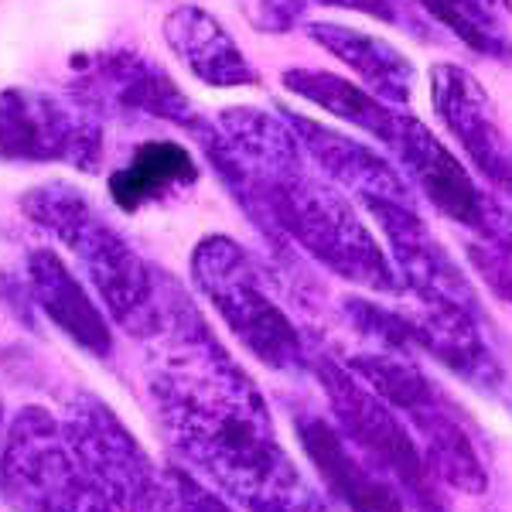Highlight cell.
I'll return each instance as SVG.
<instances>
[{
  "mask_svg": "<svg viewBox=\"0 0 512 512\" xmlns=\"http://www.w3.org/2000/svg\"><path fill=\"white\" fill-rule=\"evenodd\" d=\"M321 7H338V11H355L376 18L383 24H396V28L410 31V35L431 38V18L417 14L407 0H315Z\"/></svg>",
  "mask_w": 512,
  "mask_h": 512,
  "instance_id": "cell-23",
  "label": "cell"
},
{
  "mask_svg": "<svg viewBox=\"0 0 512 512\" xmlns=\"http://www.w3.org/2000/svg\"><path fill=\"white\" fill-rule=\"evenodd\" d=\"M280 82H284L287 93L301 96L304 103L318 106L328 117L349 123V127H359L362 134L379 140L386 151H393L396 137H400L403 123L410 117L400 106H390V103H383V99H376L366 86H359V82L335 76V72H325V69H287L284 76H280Z\"/></svg>",
  "mask_w": 512,
  "mask_h": 512,
  "instance_id": "cell-19",
  "label": "cell"
},
{
  "mask_svg": "<svg viewBox=\"0 0 512 512\" xmlns=\"http://www.w3.org/2000/svg\"><path fill=\"white\" fill-rule=\"evenodd\" d=\"M168 475H171V485H175V495H178L181 512H236L226 499H222L219 492L205 489V485L198 482V478L188 475L185 468L171 465Z\"/></svg>",
  "mask_w": 512,
  "mask_h": 512,
  "instance_id": "cell-25",
  "label": "cell"
},
{
  "mask_svg": "<svg viewBox=\"0 0 512 512\" xmlns=\"http://www.w3.org/2000/svg\"><path fill=\"white\" fill-rule=\"evenodd\" d=\"M362 209L373 216L379 233L386 239L396 274L403 287L417 297L424 308H458L468 315L489 318L478 301L472 277L451 260L448 246L434 236V229L420 219L417 205L400 202H366Z\"/></svg>",
  "mask_w": 512,
  "mask_h": 512,
  "instance_id": "cell-12",
  "label": "cell"
},
{
  "mask_svg": "<svg viewBox=\"0 0 512 512\" xmlns=\"http://www.w3.org/2000/svg\"><path fill=\"white\" fill-rule=\"evenodd\" d=\"M345 315L362 335L379 342V349L407 355L424 352L485 400L499 403L512 414V376L489 342V318L458 308H424V304L420 311H390L366 297H349Z\"/></svg>",
  "mask_w": 512,
  "mask_h": 512,
  "instance_id": "cell-5",
  "label": "cell"
},
{
  "mask_svg": "<svg viewBox=\"0 0 512 512\" xmlns=\"http://www.w3.org/2000/svg\"><path fill=\"white\" fill-rule=\"evenodd\" d=\"M294 434L321 485L349 512H417L400 482L369 461L328 417L294 410Z\"/></svg>",
  "mask_w": 512,
  "mask_h": 512,
  "instance_id": "cell-14",
  "label": "cell"
},
{
  "mask_svg": "<svg viewBox=\"0 0 512 512\" xmlns=\"http://www.w3.org/2000/svg\"><path fill=\"white\" fill-rule=\"evenodd\" d=\"M24 274H28V294L62 335H69L82 352L96 355V359H106L113 352L110 321L86 294L82 280L65 267L59 253L31 250Z\"/></svg>",
  "mask_w": 512,
  "mask_h": 512,
  "instance_id": "cell-17",
  "label": "cell"
},
{
  "mask_svg": "<svg viewBox=\"0 0 512 512\" xmlns=\"http://www.w3.org/2000/svg\"><path fill=\"white\" fill-rule=\"evenodd\" d=\"M161 35L175 59L185 65L188 72L212 89H239L256 86L260 76L236 45V38L226 31L216 14L205 11L198 4H178L168 11L161 24Z\"/></svg>",
  "mask_w": 512,
  "mask_h": 512,
  "instance_id": "cell-16",
  "label": "cell"
},
{
  "mask_svg": "<svg viewBox=\"0 0 512 512\" xmlns=\"http://www.w3.org/2000/svg\"><path fill=\"white\" fill-rule=\"evenodd\" d=\"M311 373L318 376L342 434L369 461H376L386 475L400 482L417 512H451L441 492L444 482L434 475L417 437L383 396H376L345 362L332 359V355H311Z\"/></svg>",
  "mask_w": 512,
  "mask_h": 512,
  "instance_id": "cell-6",
  "label": "cell"
},
{
  "mask_svg": "<svg viewBox=\"0 0 512 512\" xmlns=\"http://www.w3.org/2000/svg\"><path fill=\"white\" fill-rule=\"evenodd\" d=\"M21 209L79 260L103 308L127 335L151 338L161 328V270L110 226L79 188L65 181L31 188Z\"/></svg>",
  "mask_w": 512,
  "mask_h": 512,
  "instance_id": "cell-2",
  "label": "cell"
},
{
  "mask_svg": "<svg viewBox=\"0 0 512 512\" xmlns=\"http://www.w3.org/2000/svg\"><path fill=\"white\" fill-rule=\"evenodd\" d=\"M465 256L472 263V270L478 274L489 291L499 301L512 304V246H495L482 243V239H465Z\"/></svg>",
  "mask_w": 512,
  "mask_h": 512,
  "instance_id": "cell-22",
  "label": "cell"
},
{
  "mask_svg": "<svg viewBox=\"0 0 512 512\" xmlns=\"http://www.w3.org/2000/svg\"><path fill=\"white\" fill-rule=\"evenodd\" d=\"M342 362L400 414L444 485L465 495H482L489 489V468L482 461L472 427L458 414L451 396L417 366L414 355L376 349L355 352Z\"/></svg>",
  "mask_w": 512,
  "mask_h": 512,
  "instance_id": "cell-3",
  "label": "cell"
},
{
  "mask_svg": "<svg viewBox=\"0 0 512 512\" xmlns=\"http://www.w3.org/2000/svg\"><path fill=\"white\" fill-rule=\"evenodd\" d=\"M72 93L89 103L99 117H147L188 134H198L209 120L192 106L185 89L178 86L158 62L137 55L130 48H106L89 52L72 62Z\"/></svg>",
  "mask_w": 512,
  "mask_h": 512,
  "instance_id": "cell-11",
  "label": "cell"
},
{
  "mask_svg": "<svg viewBox=\"0 0 512 512\" xmlns=\"http://www.w3.org/2000/svg\"><path fill=\"white\" fill-rule=\"evenodd\" d=\"M431 21L444 24L461 45L495 62H512V35L502 21V0H417Z\"/></svg>",
  "mask_w": 512,
  "mask_h": 512,
  "instance_id": "cell-21",
  "label": "cell"
},
{
  "mask_svg": "<svg viewBox=\"0 0 512 512\" xmlns=\"http://www.w3.org/2000/svg\"><path fill=\"white\" fill-rule=\"evenodd\" d=\"M0 427H4V403H0ZM0 444H4V431H0Z\"/></svg>",
  "mask_w": 512,
  "mask_h": 512,
  "instance_id": "cell-26",
  "label": "cell"
},
{
  "mask_svg": "<svg viewBox=\"0 0 512 512\" xmlns=\"http://www.w3.org/2000/svg\"><path fill=\"white\" fill-rule=\"evenodd\" d=\"M431 103L468 164L512 198V137L482 82L461 65L437 62L431 69Z\"/></svg>",
  "mask_w": 512,
  "mask_h": 512,
  "instance_id": "cell-13",
  "label": "cell"
},
{
  "mask_svg": "<svg viewBox=\"0 0 512 512\" xmlns=\"http://www.w3.org/2000/svg\"><path fill=\"white\" fill-rule=\"evenodd\" d=\"M147 342V393L161 431L188 465L246 512H332L277 441L260 386L164 274L161 328Z\"/></svg>",
  "mask_w": 512,
  "mask_h": 512,
  "instance_id": "cell-1",
  "label": "cell"
},
{
  "mask_svg": "<svg viewBox=\"0 0 512 512\" xmlns=\"http://www.w3.org/2000/svg\"><path fill=\"white\" fill-rule=\"evenodd\" d=\"M311 0H239L243 18L260 35H287L297 24H304Z\"/></svg>",
  "mask_w": 512,
  "mask_h": 512,
  "instance_id": "cell-24",
  "label": "cell"
},
{
  "mask_svg": "<svg viewBox=\"0 0 512 512\" xmlns=\"http://www.w3.org/2000/svg\"><path fill=\"white\" fill-rule=\"evenodd\" d=\"M192 280L246 352L277 373L311 369V349L284 304H277L263 270L236 239L205 236L192 250Z\"/></svg>",
  "mask_w": 512,
  "mask_h": 512,
  "instance_id": "cell-4",
  "label": "cell"
},
{
  "mask_svg": "<svg viewBox=\"0 0 512 512\" xmlns=\"http://www.w3.org/2000/svg\"><path fill=\"white\" fill-rule=\"evenodd\" d=\"M308 38L315 41L321 52H328L349 72H355L359 86H366L376 99H383V103H390V106H400V110L410 106L417 72H414V62L396 45L369 35V31L352 28V24H338V21H311Z\"/></svg>",
  "mask_w": 512,
  "mask_h": 512,
  "instance_id": "cell-18",
  "label": "cell"
},
{
  "mask_svg": "<svg viewBox=\"0 0 512 512\" xmlns=\"http://www.w3.org/2000/svg\"><path fill=\"white\" fill-rule=\"evenodd\" d=\"M198 181V161L178 140H144L130 161L110 175V198L123 212H140L181 195Z\"/></svg>",
  "mask_w": 512,
  "mask_h": 512,
  "instance_id": "cell-20",
  "label": "cell"
},
{
  "mask_svg": "<svg viewBox=\"0 0 512 512\" xmlns=\"http://www.w3.org/2000/svg\"><path fill=\"white\" fill-rule=\"evenodd\" d=\"M489 512H492V509H489Z\"/></svg>",
  "mask_w": 512,
  "mask_h": 512,
  "instance_id": "cell-27",
  "label": "cell"
},
{
  "mask_svg": "<svg viewBox=\"0 0 512 512\" xmlns=\"http://www.w3.org/2000/svg\"><path fill=\"white\" fill-rule=\"evenodd\" d=\"M390 154L437 216L465 229L468 239L512 246V212L478 185L468 164L451 154L431 127L407 117Z\"/></svg>",
  "mask_w": 512,
  "mask_h": 512,
  "instance_id": "cell-10",
  "label": "cell"
},
{
  "mask_svg": "<svg viewBox=\"0 0 512 512\" xmlns=\"http://www.w3.org/2000/svg\"><path fill=\"white\" fill-rule=\"evenodd\" d=\"M0 492L14 512H117L41 407L21 410L0 444Z\"/></svg>",
  "mask_w": 512,
  "mask_h": 512,
  "instance_id": "cell-7",
  "label": "cell"
},
{
  "mask_svg": "<svg viewBox=\"0 0 512 512\" xmlns=\"http://www.w3.org/2000/svg\"><path fill=\"white\" fill-rule=\"evenodd\" d=\"M0 161L69 164L96 175L103 164V117L72 89L11 86L0 93Z\"/></svg>",
  "mask_w": 512,
  "mask_h": 512,
  "instance_id": "cell-9",
  "label": "cell"
},
{
  "mask_svg": "<svg viewBox=\"0 0 512 512\" xmlns=\"http://www.w3.org/2000/svg\"><path fill=\"white\" fill-rule=\"evenodd\" d=\"M280 117L287 120V127L294 130L297 144L304 147L308 161L325 175L332 185L342 188L345 195L366 202H400V205H417L414 185L407 181L393 161H386L383 154L366 147L362 140L338 130L325 127L318 120H308L294 110H280Z\"/></svg>",
  "mask_w": 512,
  "mask_h": 512,
  "instance_id": "cell-15",
  "label": "cell"
},
{
  "mask_svg": "<svg viewBox=\"0 0 512 512\" xmlns=\"http://www.w3.org/2000/svg\"><path fill=\"white\" fill-rule=\"evenodd\" d=\"M62 431L117 512H181L168 468L154 465L144 444L99 396H76Z\"/></svg>",
  "mask_w": 512,
  "mask_h": 512,
  "instance_id": "cell-8",
  "label": "cell"
}]
</instances>
